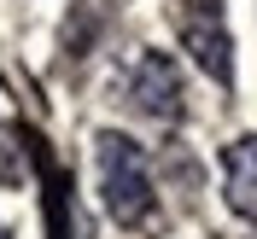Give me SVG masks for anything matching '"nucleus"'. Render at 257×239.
<instances>
[{
  "instance_id": "f03ea898",
  "label": "nucleus",
  "mask_w": 257,
  "mask_h": 239,
  "mask_svg": "<svg viewBox=\"0 0 257 239\" xmlns=\"http://www.w3.org/2000/svg\"><path fill=\"white\" fill-rule=\"evenodd\" d=\"M181 47L193 53V64L216 88L234 82V41H228V24H222V0H187L181 6Z\"/></svg>"
},
{
  "instance_id": "39448f33",
  "label": "nucleus",
  "mask_w": 257,
  "mask_h": 239,
  "mask_svg": "<svg viewBox=\"0 0 257 239\" xmlns=\"http://www.w3.org/2000/svg\"><path fill=\"white\" fill-rule=\"evenodd\" d=\"M47 216H53V239H88L76 227V216H70V198H64V181L53 187V204H47Z\"/></svg>"
},
{
  "instance_id": "423d86ee",
  "label": "nucleus",
  "mask_w": 257,
  "mask_h": 239,
  "mask_svg": "<svg viewBox=\"0 0 257 239\" xmlns=\"http://www.w3.org/2000/svg\"><path fill=\"white\" fill-rule=\"evenodd\" d=\"M18 152H24V146H18V134H6V128H0V181H6V187H12V181H24Z\"/></svg>"
},
{
  "instance_id": "20e7f679",
  "label": "nucleus",
  "mask_w": 257,
  "mask_h": 239,
  "mask_svg": "<svg viewBox=\"0 0 257 239\" xmlns=\"http://www.w3.org/2000/svg\"><path fill=\"white\" fill-rule=\"evenodd\" d=\"M222 187H228V210L257 222V134L222 146Z\"/></svg>"
},
{
  "instance_id": "f257e3e1",
  "label": "nucleus",
  "mask_w": 257,
  "mask_h": 239,
  "mask_svg": "<svg viewBox=\"0 0 257 239\" xmlns=\"http://www.w3.org/2000/svg\"><path fill=\"white\" fill-rule=\"evenodd\" d=\"M94 163H99V204L111 216L117 227H141L158 204V192H152V175H146V152L128 134L105 128L94 140Z\"/></svg>"
},
{
  "instance_id": "7ed1b4c3",
  "label": "nucleus",
  "mask_w": 257,
  "mask_h": 239,
  "mask_svg": "<svg viewBox=\"0 0 257 239\" xmlns=\"http://www.w3.org/2000/svg\"><path fill=\"white\" fill-rule=\"evenodd\" d=\"M128 105L152 123H176L181 117V70L170 53H141L128 70Z\"/></svg>"
},
{
  "instance_id": "0eeeda50",
  "label": "nucleus",
  "mask_w": 257,
  "mask_h": 239,
  "mask_svg": "<svg viewBox=\"0 0 257 239\" xmlns=\"http://www.w3.org/2000/svg\"><path fill=\"white\" fill-rule=\"evenodd\" d=\"M0 239H12V233H6V227H0Z\"/></svg>"
}]
</instances>
